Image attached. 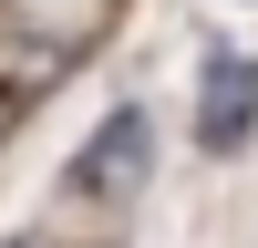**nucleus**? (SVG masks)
<instances>
[{"instance_id": "nucleus-1", "label": "nucleus", "mask_w": 258, "mask_h": 248, "mask_svg": "<svg viewBox=\"0 0 258 248\" xmlns=\"http://www.w3.org/2000/svg\"><path fill=\"white\" fill-rule=\"evenodd\" d=\"M145 176H155V114L114 103L83 135V155L62 165V207H124V197H145Z\"/></svg>"}, {"instance_id": "nucleus-2", "label": "nucleus", "mask_w": 258, "mask_h": 248, "mask_svg": "<svg viewBox=\"0 0 258 248\" xmlns=\"http://www.w3.org/2000/svg\"><path fill=\"white\" fill-rule=\"evenodd\" d=\"M258 145V52H207L197 73V155H248Z\"/></svg>"}, {"instance_id": "nucleus-3", "label": "nucleus", "mask_w": 258, "mask_h": 248, "mask_svg": "<svg viewBox=\"0 0 258 248\" xmlns=\"http://www.w3.org/2000/svg\"><path fill=\"white\" fill-rule=\"evenodd\" d=\"M0 248H62V238H0Z\"/></svg>"}]
</instances>
